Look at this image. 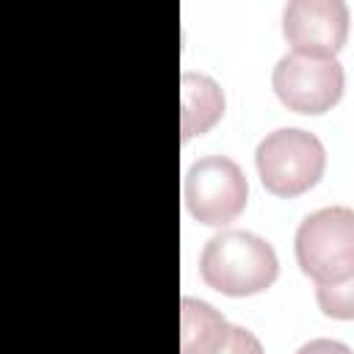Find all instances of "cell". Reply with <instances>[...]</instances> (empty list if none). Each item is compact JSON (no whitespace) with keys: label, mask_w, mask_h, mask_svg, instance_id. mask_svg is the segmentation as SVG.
<instances>
[{"label":"cell","mask_w":354,"mask_h":354,"mask_svg":"<svg viewBox=\"0 0 354 354\" xmlns=\"http://www.w3.org/2000/svg\"><path fill=\"white\" fill-rule=\"evenodd\" d=\"M199 274L207 288L224 296H254L277 282L279 257L257 232L221 230L205 243L199 254Z\"/></svg>","instance_id":"6da1fadb"},{"label":"cell","mask_w":354,"mask_h":354,"mask_svg":"<svg viewBox=\"0 0 354 354\" xmlns=\"http://www.w3.org/2000/svg\"><path fill=\"white\" fill-rule=\"evenodd\" d=\"M296 263L315 288L354 282V213L346 205L313 210L301 218L296 238Z\"/></svg>","instance_id":"7a4b0ae2"},{"label":"cell","mask_w":354,"mask_h":354,"mask_svg":"<svg viewBox=\"0 0 354 354\" xmlns=\"http://www.w3.org/2000/svg\"><path fill=\"white\" fill-rule=\"evenodd\" d=\"M254 166L268 194L299 196L321 180L326 152L315 133L301 127H279L257 144Z\"/></svg>","instance_id":"3957f363"},{"label":"cell","mask_w":354,"mask_h":354,"mask_svg":"<svg viewBox=\"0 0 354 354\" xmlns=\"http://www.w3.org/2000/svg\"><path fill=\"white\" fill-rule=\"evenodd\" d=\"M249 199V183L243 169L227 155H207L188 166L183 180L185 210L207 227H224L235 221Z\"/></svg>","instance_id":"277c9868"},{"label":"cell","mask_w":354,"mask_h":354,"mask_svg":"<svg viewBox=\"0 0 354 354\" xmlns=\"http://www.w3.org/2000/svg\"><path fill=\"white\" fill-rule=\"evenodd\" d=\"M271 86L288 111L318 116L343 97L346 75L335 55L285 53L271 72Z\"/></svg>","instance_id":"5b68a950"},{"label":"cell","mask_w":354,"mask_h":354,"mask_svg":"<svg viewBox=\"0 0 354 354\" xmlns=\"http://www.w3.org/2000/svg\"><path fill=\"white\" fill-rule=\"evenodd\" d=\"M282 33L293 53L335 55L348 36L343 0H290L282 11Z\"/></svg>","instance_id":"8992f818"},{"label":"cell","mask_w":354,"mask_h":354,"mask_svg":"<svg viewBox=\"0 0 354 354\" xmlns=\"http://www.w3.org/2000/svg\"><path fill=\"white\" fill-rule=\"evenodd\" d=\"M180 354H263V343L246 326L230 324L213 304L183 296Z\"/></svg>","instance_id":"52a82bcc"},{"label":"cell","mask_w":354,"mask_h":354,"mask_svg":"<svg viewBox=\"0 0 354 354\" xmlns=\"http://www.w3.org/2000/svg\"><path fill=\"white\" fill-rule=\"evenodd\" d=\"M224 116V91L221 86L202 72L185 69L180 75V136L191 141L194 136L207 133Z\"/></svg>","instance_id":"ba28073f"},{"label":"cell","mask_w":354,"mask_h":354,"mask_svg":"<svg viewBox=\"0 0 354 354\" xmlns=\"http://www.w3.org/2000/svg\"><path fill=\"white\" fill-rule=\"evenodd\" d=\"M351 285H329V288H315V299L324 315L332 318H343L348 321L354 315V301H351Z\"/></svg>","instance_id":"9c48e42d"},{"label":"cell","mask_w":354,"mask_h":354,"mask_svg":"<svg viewBox=\"0 0 354 354\" xmlns=\"http://www.w3.org/2000/svg\"><path fill=\"white\" fill-rule=\"evenodd\" d=\"M296 354H351V348L340 340H329V337H315L310 343H304Z\"/></svg>","instance_id":"30bf717a"}]
</instances>
